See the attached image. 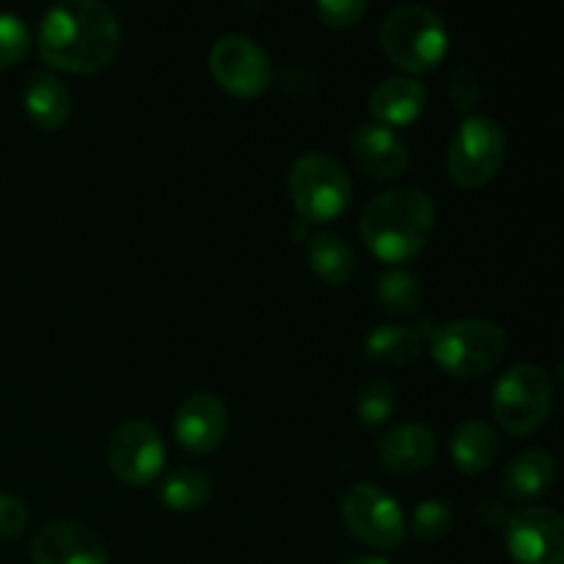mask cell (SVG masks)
<instances>
[{
    "mask_svg": "<svg viewBox=\"0 0 564 564\" xmlns=\"http://www.w3.org/2000/svg\"><path fill=\"white\" fill-rule=\"evenodd\" d=\"M36 44L44 64L91 75L119 55L121 28L113 11L97 0H61L44 11Z\"/></svg>",
    "mask_w": 564,
    "mask_h": 564,
    "instance_id": "1",
    "label": "cell"
},
{
    "mask_svg": "<svg viewBox=\"0 0 564 564\" xmlns=\"http://www.w3.org/2000/svg\"><path fill=\"white\" fill-rule=\"evenodd\" d=\"M435 229V204L419 187H394L378 193L364 207L361 240L369 251L389 264L408 262L427 246Z\"/></svg>",
    "mask_w": 564,
    "mask_h": 564,
    "instance_id": "2",
    "label": "cell"
},
{
    "mask_svg": "<svg viewBox=\"0 0 564 564\" xmlns=\"http://www.w3.org/2000/svg\"><path fill=\"white\" fill-rule=\"evenodd\" d=\"M380 47L386 58L402 72L424 75L444 61L449 50V31L438 11L430 6L405 3L391 9L380 25Z\"/></svg>",
    "mask_w": 564,
    "mask_h": 564,
    "instance_id": "3",
    "label": "cell"
},
{
    "mask_svg": "<svg viewBox=\"0 0 564 564\" xmlns=\"http://www.w3.org/2000/svg\"><path fill=\"white\" fill-rule=\"evenodd\" d=\"M292 207L306 224H330L350 207L352 182L345 165L323 152L295 158L286 174Z\"/></svg>",
    "mask_w": 564,
    "mask_h": 564,
    "instance_id": "4",
    "label": "cell"
},
{
    "mask_svg": "<svg viewBox=\"0 0 564 564\" xmlns=\"http://www.w3.org/2000/svg\"><path fill=\"white\" fill-rule=\"evenodd\" d=\"M430 352L435 364L452 378H479L490 372L507 352V334L490 319H455L430 336Z\"/></svg>",
    "mask_w": 564,
    "mask_h": 564,
    "instance_id": "5",
    "label": "cell"
},
{
    "mask_svg": "<svg viewBox=\"0 0 564 564\" xmlns=\"http://www.w3.org/2000/svg\"><path fill=\"white\" fill-rule=\"evenodd\" d=\"M554 408V383L534 364H516L494 386V416L501 430L529 435L543 427Z\"/></svg>",
    "mask_w": 564,
    "mask_h": 564,
    "instance_id": "6",
    "label": "cell"
},
{
    "mask_svg": "<svg viewBox=\"0 0 564 564\" xmlns=\"http://www.w3.org/2000/svg\"><path fill=\"white\" fill-rule=\"evenodd\" d=\"M507 154V132L490 116H466L457 127L446 152V171L463 191L488 185Z\"/></svg>",
    "mask_w": 564,
    "mask_h": 564,
    "instance_id": "7",
    "label": "cell"
},
{
    "mask_svg": "<svg viewBox=\"0 0 564 564\" xmlns=\"http://www.w3.org/2000/svg\"><path fill=\"white\" fill-rule=\"evenodd\" d=\"M341 521L358 543L375 551H391L408 538L405 512L375 482H356L341 496Z\"/></svg>",
    "mask_w": 564,
    "mask_h": 564,
    "instance_id": "8",
    "label": "cell"
},
{
    "mask_svg": "<svg viewBox=\"0 0 564 564\" xmlns=\"http://www.w3.org/2000/svg\"><path fill=\"white\" fill-rule=\"evenodd\" d=\"M209 72L224 91L235 97H259L273 83V64L253 39L226 33L209 50Z\"/></svg>",
    "mask_w": 564,
    "mask_h": 564,
    "instance_id": "9",
    "label": "cell"
},
{
    "mask_svg": "<svg viewBox=\"0 0 564 564\" xmlns=\"http://www.w3.org/2000/svg\"><path fill=\"white\" fill-rule=\"evenodd\" d=\"M507 551L518 564H564V518L554 507H521L505 523Z\"/></svg>",
    "mask_w": 564,
    "mask_h": 564,
    "instance_id": "10",
    "label": "cell"
},
{
    "mask_svg": "<svg viewBox=\"0 0 564 564\" xmlns=\"http://www.w3.org/2000/svg\"><path fill=\"white\" fill-rule=\"evenodd\" d=\"M108 463L116 477L132 488L152 485L165 466V444L149 422H124L108 444Z\"/></svg>",
    "mask_w": 564,
    "mask_h": 564,
    "instance_id": "11",
    "label": "cell"
},
{
    "mask_svg": "<svg viewBox=\"0 0 564 564\" xmlns=\"http://www.w3.org/2000/svg\"><path fill=\"white\" fill-rule=\"evenodd\" d=\"M229 430V411L213 391H196L180 405L174 416V435L182 449L209 455L218 449Z\"/></svg>",
    "mask_w": 564,
    "mask_h": 564,
    "instance_id": "12",
    "label": "cell"
},
{
    "mask_svg": "<svg viewBox=\"0 0 564 564\" xmlns=\"http://www.w3.org/2000/svg\"><path fill=\"white\" fill-rule=\"evenodd\" d=\"M31 562L108 564V551H105V543L99 540V534L91 532L88 527L72 521H58L39 529V534L31 543Z\"/></svg>",
    "mask_w": 564,
    "mask_h": 564,
    "instance_id": "13",
    "label": "cell"
},
{
    "mask_svg": "<svg viewBox=\"0 0 564 564\" xmlns=\"http://www.w3.org/2000/svg\"><path fill=\"white\" fill-rule=\"evenodd\" d=\"M350 152L358 169L380 182L400 180L411 165V152H408L405 141L383 124H358L350 132Z\"/></svg>",
    "mask_w": 564,
    "mask_h": 564,
    "instance_id": "14",
    "label": "cell"
},
{
    "mask_svg": "<svg viewBox=\"0 0 564 564\" xmlns=\"http://www.w3.org/2000/svg\"><path fill=\"white\" fill-rule=\"evenodd\" d=\"M435 449L433 430L419 422H402L378 441V460L391 474H416L433 463Z\"/></svg>",
    "mask_w": 564,
    "mask_h": 564,
    "instance_id": "15",
    "label": "cell"
},
{
    "mask_svg": "<svg viewBox=\"0 0 564 564\" xmlns=\"http://www.w3.org/2000/svg\"><path fill=\"white\" fill-rule=\"evenodd\" d=\"M427 88L413 77H386L369 94V113L383 127H405L422 116Z\"/></svg>",
    "mask_w": 564,
    "mask_h": 564,
    "instance_id": "16",
    "label": "cell"
},
{
    "mask_svg": "<svg viewBox=\"0 0 564 564\" xmlns=\"http://www.w3.org/2000/svg\"><path fill=\"white\" fill-rule=\"evenodd\" d=\"M430 325H433L430 319H422L419 325H378L364 339V352L380 367H402L416 361L433 336V330H424Z\"/></svg>",
    "mask_w": 564,
    "mask_h": 564,
    "instance_id": "17",
    "label": "cell"
},
{
    "mask_svg": "<svg viewBox=\"0 0 564 564\" xmlns=\"http://www.w3.org/2000/svg\"><path fill=\"white\" fill-rule=\"evenodd\" d=\"M556 479V460L549 449H527L518 457H512L510 466L505 468L501 488L505 496L516 505L540 499L549 494Z\"/></svg>",
    "mask_w": 564,
    "mask_h": 564,
    "instance_id": "18",
    "label": "cell"
},
{
    "mask_svg": "<svg viewBox=\"0 0 564 564\" xmlns=\"http://www.w3.org/2000/svg\"><path fill=\"white\" fill-rule=\"evenodd\" d=\"M22 102H25L28 116L42 130H58L66 124L72 113V97L64 83L50 72H31L22 86Z\"/></svg>",
    "mask_w": 564,
    "mask_h": 564,
    "instance_id": "19",
    "label": "cell"
},
{
    "mask_svg": "<svg viewBox=\"0 0 564 564\" xmlns=\"http://www.w3.org/2000/svg\"><path fill=\"white\" fill-rule=\"evenodd\" d=\"M452 460L460 471L482 474L499 457V435L482 419H466L452 435Z\"/></svg>",
    "mask_w": 564,
    "mask_h": 564,
    "instance_id": "20",
    "label": "cell"
},
{
    "mask_svg": "<svg viewBox=\"0 0 564 564\" xmlns=\"http://www.w3.org/2000/svg\"><path fill=\"white\" fill-rule=\"evenodd\" d=\"M306 257L312 264L314 275L325 284L341 286L356 273V253L334 231H314L306 237Z\"/></svg>",
    "mask_w": 564,
    "mask_h": 564,
    "instance_id": "21",
    "label": "cell"
},
{
    "mask_svg": "<svg viewBox=\"0 0 564 564\" xmlns=\"http://www.w3.org/2000/svg\"><path fill=\"white\" fill-rule=\"evenodd\" d=\"M213 496V482L198 468H176L160 485V499L174 512H196Z\"/></svg>",
    "mask_w": 564,
    "mask_h": 564,
    "instance_id": "22",
    "label": "cell"
},
{
    "mask_svg": "<svg viewBox=\"0 0 564 564\" xmlns=\"http://www.w3.org/2000/svg\"><path fill=\"white\" fill-rule=\"evenodd\" d=\"M378 301L383 312H389L391 317H411V314L422 308L424 286L419 275H413L411 270L391 268L380 275Z\"/></svg>",
    "mask_w": 564,
    "mask_h": 564,
    "instance_id": "23",
    "label": "cell"
},
{
    "mask_svg": "<svg viewBox=\"0 0 564 564\" xmlns=\"http://www.w3.org/2000/svg\"><path fill=\"white\" fill-rule=\"evenodd\" d=\"M356 408H358V419H361L367 427H378V424H383L397 408L394 386L383 378L369 380V383L358 391Z\"/></svg>",
    "mask_w": 564,
    "mask_h": 564,
    "instance_id": "24",
    "label": "cell"
},
{
    "mask_svg": "<svg viewBox=\"0 0 564 564\" xmlns=\"http://www.w3.org/2000/svg\"><path fill=\"white\" fill-rule=\"evenodd\" d=\"M452 523H455L452 507L441 499H427L413 510L411 532L424 543H433V540L446 538L452 532Z\"/></svg>",
    "mask_w": 564,
    "mask_h": 564,
    "instance_id": "25",
    "label": "cell"
},
{
    "mask_svg": "<svg viewBox=\"0 0 564 564\" xmlns=\"http://www.w3.org/2000/svg\"><path fill=\"white\" fill-rule=\"evenodd\" d=\"M31 50V28L17 14L0 11V69H9Z\"/></svg>",
    "mask_w": 564,
    "mask_h": 564,
    "instance_id": "26",
    "label": "cell"
},
{
    "mask_svg": "<svg viewBox=\"0 0 564 564\" xmlns=\"http://www.w3.org/2000/svg\"><path fill=\"white\" fill-rule=\"evenodd\" d=\"M446 97L449 105L460 113H471L479 102H482V80L471 66H455L446 77Z\"/></svg>",
    "mask_w": 564,
    "mask_h": 564,
    "instance_id": "27",
    "label": "cell"
},
{
    "mask_svg": "<svg viewBox=\"0 0 564 564\" xmlns=\"http://www.w3.org/2000/svg\"><path fill=\"white\" fill-rule=\"evenodd\" d=\"M367 0H317L314 11L330 28H350L367 14Z\"/></svg>",
    "mask_w": 564,
    "mask_h": 564,
    "instance_id": "28",
    "label": "cell"
},
{
    "mask_svg": "<svg viewBox=\"0 0 564 564\" xmlns=\"http://www.w3.org/2000/svg\"><path fill=\"white\" fill-rule=\"evenodd\" d=\"M28 510L17 496L0 494V540L17 538L25 529Z\"/></svg>",
    "mask_w": 564,
    "mask_h": 564,
    "instance_id": "29",
    "label": "cell"
},
{
    "mask_svg": "<svg viewBox=\"0 0 564 564\" xmlns=\"http://www.w3.org/2000/svg\"><path fill=\"white\" fill-rule=\"evenodd\" d=\"M474 518H477V521L482 523L485 529H499V527H505L507 518H510V516L501 510L499 501L482 499L477 507H474Z\"/></svg>",
    "mask_w": 564,
    "mask_h": 564,
    "instance_id": "30",
    "label": "cell"
},
{
    "mask_svg": "<svg viewBox=\"0 0 564 564\" xmlns=\"http://www.w3.org/2000/svg\"><path fill=\"white\" fill-rule=\"evenodd\" d=\"M341 564H391L383 556H352V560H345Z\"/></svg>",
    "mask_w": 564,
    "mask_h": 564,
    "instance_id": "31",
    "label": "cell"
}]
</instances>
